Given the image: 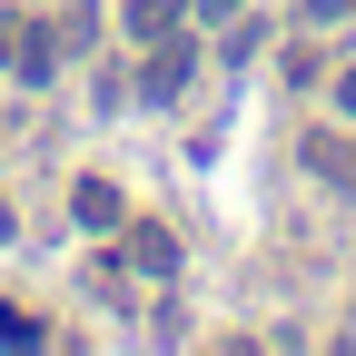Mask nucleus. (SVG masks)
Returning <instances> with one entry per match:
<instances>
[{
  "mask_svg": "<svg viewBox=\"0 0 356 356\" xmlns=\"http://www.w3.org/2000/svg\"><path fill=\"white\" fill-rule=\"evenodd\" d=\"M10 50H20V20H10V10H0V60H10Z\"/></svg>",
  "mask_w": 356,
  "mask_h": 356,
  "instance_id": "5",
  "label": "nucleus"
},
{
  "mask_svg": "<svg viewBox=\"0 0 356 356\" xmlns=\"http://www.w3.org/2000/svg\"><path fill=\"white\" fill-rule=\"evenodd\" d=\"M337 109H356V70H346V79H337Z\"/></svg>",
  "mask_w": 356,
  "mask_h": 356,
  "instance_id": "6",
  "label": "nucleus"
},
{
  "mask_svg": "<svg viewBox=\"0 0 356 356\" xmlns=\"http://www.w3.org/2000/svg\"><path fill=\"white\" fill-rule=\"evenodd\" d=\"M79 228H119V188H109V178H79Z\"/></svg>",
  "mask_w": 356,
  "mask_h": 356,
  "instance_id": "3",
  "label": "nucleus"
},
{
  "mask_svg": "<svg viewBox=\"0 0 356 356\" xmlns=\"http://www.w3.org/2000/svg\"><path fill=\"white\" fill-rule=\"evenodd\" d=\"M188 79H198V40H188V20H178L159 50H149V70H139V99H178Z\"/></svg>",
  "mask_w": 356,
  "mask_h": 356,
  "instance_id": "1",
  "label": "nucleus"
},
{
  "mask_svg": "<svg viewBox=\"0 0 356 356\" xmlns=\"http://www.w3.org/2000/svg\"><path fill=\"white\" fill-rule=\"evenodd\" d=\"M178 20H188V0H129V30L139 40H168Z\"/></svg>",
  "mask_w": 356,
  "mask_h": 356,
  "instance_id": "4",
  "label": "nucleus"
},
{
  "mask_svg": "<svg viewBox=\"0 0 356 356\" xmlns=\"http://www.w3.org/2000/svg\"><path fill=\"white\" fill-rule=\"evenodd\" d=\"M0 238H10V208H0Z\"/></svg>",
  "mask_w": 356,
  "mask_h": 356,
  "instance_id": "7",
  "label": "nucleus"
},
{
  "mask_svg": "<svg viewBox=\"0 0 356 356\" xmlns=\"http://www.w3.org/2000/svg\"><path fill=\"white\" fill-rule=\"evenodd\" d=\"M129 267L139 277H178V238L168 228H129Z\"/></svg>",
  "mask_w": 356,
  "mask_h": 356,
  "instance_id": "2",
  "label": "nucleus"
}]
</instances>
